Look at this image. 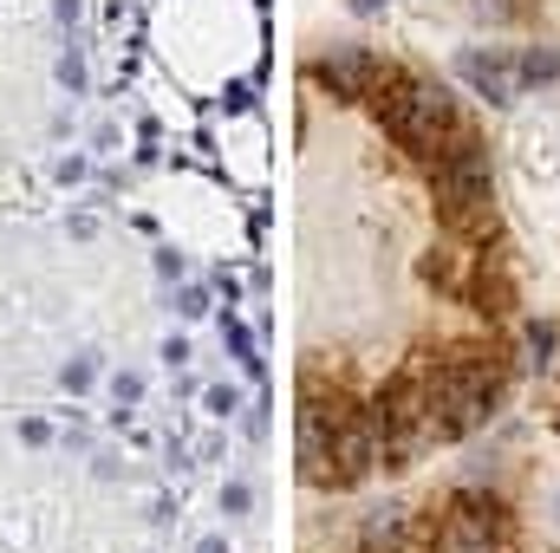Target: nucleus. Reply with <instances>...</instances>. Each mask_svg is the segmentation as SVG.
<instances>
[{
	"instance_id": "1",
	"label": "nucleus",
	"mask_w": 560,
	"mask_h": 553,
	"mask_svg": "<svg viewBox=\"0 0 560 553\" xmlns=\"http://www.w3.org/2000/svg\"><path fill=\"white\" fill-rule=\"evenodd\" d=\"M423 378V411H430V443H463L469 430H482L502 391H509V372L495 352L482 345H450V352H430Z\"/></svg>"
},
{
	"instance_id": "2",
	"label": "nucleus",
	"mask_w": 560,
	"mask_h": 553,
	"mask_svg": "<svg viewBox=\"0 0 560 553\" xmlns=\"http://www.w3.org/2000/svg\"><path fill=\"white\" fill-rule=\"evenodd\" d=\"M430 202H436V222L456 242L489 248V235H495V176H489V143L469 125L430 156Z\"/></svg>"
},
{
	"instance_id": "3",
	"label": "nucleus",
	"mask_w": 560,
	"mask_h": 553,
	"mask_svg": "<svg viewBox=\"0 0 560 553\" xmlns=\"http://www.w3.org/2000/svg\"><path fill=\"white\" fill-rule=\"evenodd\" d=\"M378 125H385V138L398 143L405 156H418L430 163L443 143L463 131V111H456V98L436 85V79H423V72H398L392 66V79L378 85Z\"/></svg>"
},
{
	"instance_id": "4",
	"label": "nucleus",
	"mask_w": 560,
	"mask_h": 553,
	"mask_svg": "<svg viewBox=\"0 0 560 553\" xmlns=\"http://www.w3.org/2000/svg\"><path fill=\"white\" fill-rule=\"evenodd\" d=\"M365 423L378 436V469H411V456L430 449V411H423V378L405 372L392 378L372 404H365Z\"/></svg>"
},
{
	"instance_id": "5",
	"label": "nucleus",
	"mask_w": 560,
	"mask_h": 553,
	"mask_svg": "<svg viewBox=\"0 0 560 553\" xmlns=\"http://www.w3.org/2000/svg\"><path fill=\"white\" fill-rule=\"evenodd\" d=\"M436 553H509V508L489 489H456L436 528Z\"/></svg>"
},
{
	"instance_id": "6",
	"label": "nucleus",
	"mask_w": 560,
	"mask_h": 553,
	"mask_svg": "<svg viewBox=\"0 0 560 553\" xmlns=\"http://www.w3.org/2000/svg\"><path fill=\"white\" fill-rule=\"evenodd\" d=\"M306 79H313V85H326L332 98H378V85L392 79V66H385L372 46L339 39L332 52H319V59L306 66Z\"/></svg>"
},
{
	"instance_id": "7",
	"label": "nucleus",
	"mask_w": 560,
	"mask_h": 553,
	"mask_svg": "<svg viewBox=\"0 0 560 553\" xmlns=\"http://www.w3.org/2000/svg\"><path fill=\"white\" fill-rule=\"evenodd\" d=\"M463 299H469L476 313H489V319H509V313H515V274H509V261L482 248V255H476V268H469Z\"/></svg>"
},
{
	"instance_id": "8",
	"label": "nucleus",
	"mask_w": 560,
	"mask_h": 553,
	"mask_svg": "<svg viewBox=\"0 0 560 553\" xmlns=\"http://www.w3.org/2000/svg\"><path fill=\"white\" fill-rule=\"evenodd\" d=\"M463 79L476 85V98H489V105H509L515 98V66L502 59V52H463Z\"/></svg>"
},
{
	"instance_id": "9",
	"label": "nucleus",
	"mask_w": 560,
	"mask_h": 553,
	"mask_svg": "<svg viewBox=\"0 0 560 553\" xmlns=\"http://www.w3.org/2000/svg\"><path fill=\"white\" fill-rule=\"evenodd\" d=\"M515 79H522V85H555L560 79V52L555 46H528V52L515 59Z\"/></svg>"
},
{
	"instance_id": "10",
	"label": "nucleus",
	"mask_w": 560,
	"mask_h": 553,
	"mask_svg": "<svg viewBox=\"0 0 560 553\" xmlns=\"http://www.w3.org/2000/svg\"><path fill=\"white\" fill-rule=\"evenodd\" d=\"M528 352H535V365H555L560 326H548V319H528Z\"/></svg>"
},
{
	"instance_id": "11",
	"label": "nucleus",
	"mask_w": 560,
	"mask_h": 553,
	"mask_svg": "<svg viewBox=\"0 0 560 553\" xmlns=\"http://www.w3.org/2000/svg\"><path fill=\"white\" fill-rule=\"evenodd\" d=\"M222 339H229V345H235V358L255 372V339H248V326H242V319H222Z\"/></svg>"
},
{
	"instance_id": "12",
	"label": "nucleus",
	"mask_w": 560,
	"mask_h": 553,
	"mask_svg": "<svg viewBox=\"0 0 560 553\" xmlns=\"http://www.w3.org/2000/svg\"><path fill=\"white\" fill-rule=\"evenodd\" d=\"M59 79H66L72 92H85V66H79V52H66V59H59Z\"/></svg>"
},
{
	"instance_id": "13",
	"label": "nucleus",
	"mask_w": 560,
	"mask_h": 553,
	"mask_svg": "<svg viewBox=\"0 0 560 553\" xmlns=\"http://www.w3.org/2000/svg\"><path fill=\"white\" fill-rule=\"evenodd\" d=\"M85 385H92V358H72L66 365V391H85Z\"/></svg>"
},
{
	"instance_id": "14",
	"label": "nucleus",
	"mask_w": 560,
	"mask_h": 553,
	"mask_svg": "<svg viewBox=\"0 0 560 553\" xmlns=\"http://www.w3.org/2000/svg\"><path fill=\"white\" fill-rule=\"evenodd\" d=\"M222 508H229V515H248V489H242V482H229V489H222Z\"/></svg>"
},
{
	"instance_id": "15",
	"label": "nucleus",
	"mask_w": 560,
	"mask_h": 553,
	"mask_svg": "<svg viewBox=\"0 0 560 553\" xmlns=\"http://www.w3.org/2000/svg\"><path fill=\"white\" fill-rule=\"evenodd\" d=\"M209 411L229 416V411H242V398H235V391H209Z\"/></svg>"
},
{
	"instance_id": "16",
	"label": "nucleus",
	"mask_w": 560,
	"mask_h": 553,
	"mask_svg": "<svg viewBox=\"0 0 560 553\" xmlns=\"http://www.w3.org/2000/svg\"><path fill=\"white\" fill-rule=\"evenodd\" d=\"M138 398H143V378L125 372V378H118V404H138Z\"/></svg>"
},
{
	"instance_id": "17",
	"label": "nucleus",
	"mask_w": 560,
	"mask_h": 553,
	"mask_svg": "<svg viewBox=\"0 0 560 553\" xmlns=\"http://www.w3.org/2000/svg\"><path fill=\"white\" fill-rule=\"evenodd\" d=\"M196 313H209V299H202V286H189V293H183V319H196Z\"/></svg>"
},
{
	"instance_id": "18",
	"label": "nucleus",
	"mask_w": 560,
	"mask_h": 553,
	"mask_svg": "<svg viewBox=\"0 0 560 553\" xmlns=\"http://www.w3.org/2000/svg\"><path fill=\"white\" fill-rule=\"evenodd\" d=\"M378 7H385V0H352V13H378Z\"/></svg>"
}]
</instances>
